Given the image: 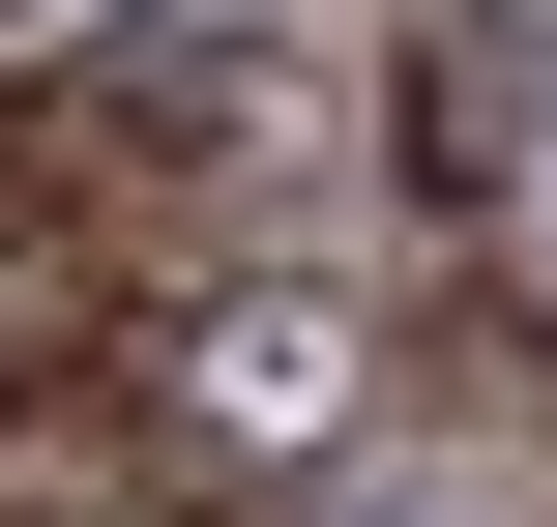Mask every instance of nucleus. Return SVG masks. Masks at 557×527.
<instances>
[{"instance_id":"obj_1","label":"nucleus","mask_w":557,"mask_h":527,"mask_svg":"<svg viewBox=\"0 0 557 527\" xmlns=\"http://www.w3.org/2000/svg\"><path fill=\"white\" fill-rule=\"evenodd\" d=\"M382 293H323V264H206V293H147L117 323V440H147V499H323V469H382Z\"/></svg>"},{"instance_id":"obj_2","label":"nucleus","mask_w":557,"mask_h":527,"mask_svg":"<svg viewBox=\"0 0 557 527\" xmlns=\"http://www.w3.org/2000/svg\"><path fill=\"white\" fill-rule=\"evenodd\" d=\"M88 352H117V264H88V235H59L29 176H0V411H59Z\"/></svg>"},{"instance_id":"obj_3","label":"nucleus","mask_w":557,"mask_h":527,"mask_svg":"<svg viewBox=\"0 0 557 527\" xmlns=\"http://www.w3.org/2000/svg\"><path fill=\"white\" fill-rule=\"evenodd\" d=\"M117 527H176V499H117Z\"/></svg>"}]
</instances>
